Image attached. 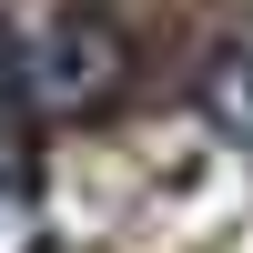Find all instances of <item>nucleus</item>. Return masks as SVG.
Masks as SVG:
<instances>
[{
    "instance_id": "1",
    "label": "nucleus",
    "mask_w": 253,
    "mask_h": 253,
    "mask_svg": "<svg viewBox=\"0 0 253 253\" xmlns=\"http://www.w3.org/2000/svg\"><path fill=\"white\" fill-rule=\"evenodd\" d=\"M122 71H132V51H122V31L101 10H51L41 31L0 41V81L41 122H81L101 101H122Z\"/></svg>"
},
{
    "instance_id": "2",
    "label": "nucleus",
    "mask_w": 253,
    "mask_h": 253,
    "mask_svg": "<svg viewBox=\"0 0 253 253\" xmlns=\"http://www.w3.org/2000/svg\"><path fill=\"white\" fill-rule=\"evenodd\" d=\"M193 101H203V122H213L223 142L253 152V51H213L203 81H193Z\"/></svg>"
}]
</instances>
